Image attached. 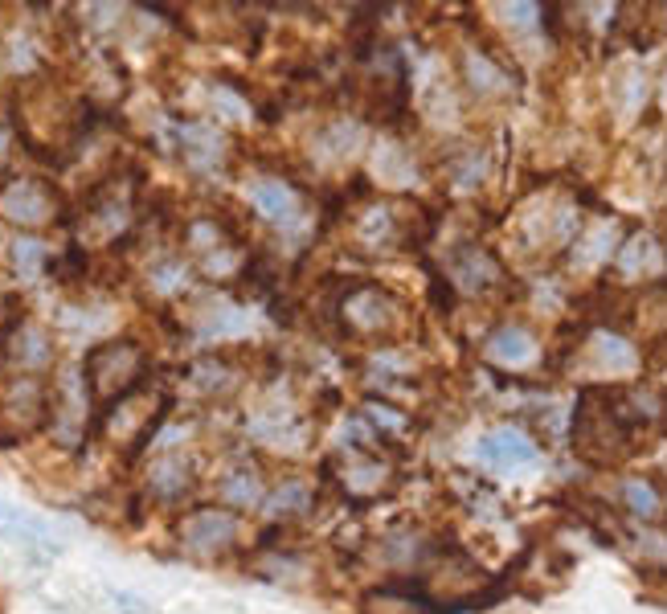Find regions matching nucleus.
Listing matches in <instances>:
<instances>
[{
    "instance_id": "nucleus-1",
    "label": "nucleus",
    "mask_w": 667,
    "mask_h": 614,
    "mask_svg": "<svg viewBox=\"0 0 667 614\" xmlns=\"http://www.w3.org/2000/svg\"><path fill=\"white\" fill-rule=\"evenodd\" d=\"M148 357L136 340H103L91 348L86 357V393H91V406L99 418H107L131 389L144 377Z\"/></svg>"
},
{
    "instance_id": "nucleus-2",
    "label": "nucleus",
    "mask_w": 667,
    "mask_h": 614,
    "mask_svg": "<svg viewBox=\"0 0 667 614\" xmlns=\"http://www.w3.org/2000/svg\"><path fill=\"white\" fill-rule=\"evenodd\" d=\"M50 389L37 377H17L0 389V443H21L50 422Z\"/></svg>"
},
{
    "instance_id": "nucleus-3",
    "label": "nucleus",
    "mask_w": 667,
    "mask_h": 614,
    "mask_svg": "<svg viewBox=\"0 0 667 614\" xmlns=\"http://www.w3.org/2000/svg\"><path fill=\"white\" fill-rule=\"evenodd\" d=\"M479 451H483L487 459H496V463H528L532 455H537V447H532L528 438H524V434H516V430L487 434L483 443H479Z\"/></svg>"
},
{
    "instance_id": "nucleus-4",
    "label": "nucleus",
    "mask_w": 667,
    "mask_h": 614,
    "mask_svg": "<svg viewBox=\"0 0 667 614\" xmlns=\"http://www.w3.org/2000/svg\"><path fill=\"white\" fill-rule=\"evenodd\" d=\"M365 614H430L418 598H410V594H393V590H385V594H373L369 602H365Z\"/></svg>"
},
{
    "instance_id": "nucleus-5",
    "label": "nucleus",
    "mask_w": 667,
    "mask_h": 614,
    "mask_svg": "<svg viewBox=\"0 0 667 614\" xmlns=\"http://www.w3.org/2000/svg\"><path fill=\"white\" fill-rule=\"evenodd\" d=\"M254 197H258V209H262V213H271V217H279V213L291 209V193H287L283 185H271V181L258 185Z\"/></svg>"
},
{
    "instance_id": "nucleus-6",
    "label": "nucleus",
    "mask_w": 667,
    "mask_h": 614,
    "mask_svg": "<svg viewBox=\"0 0 667 614\" xmlns=\"http://www.w3.org/2000/svg\"><path fill=\"white\" fill-rule=\"evenodd\" d=\"M226 537H230V520H221L213 512L197 516L193 520V533H189V541H226Z\"/></svg>"
},
{
    "instance_id": "nucleus-7",
    "label": "nucleus",
    "mask_w": 667,
    "mask_h": 614,
    "mask_svg": "<svg viewBox=\"0 0 667 614\" xmlns=\"http://www.w3.org/2000/svg\"><path fill=\"white\" fill-rule=\"evenodd\" d=\"M496 348H504V353H512V357H524V353H532V340L524 332L520 336H500Z\"/></svg>"
}]
</instances>
